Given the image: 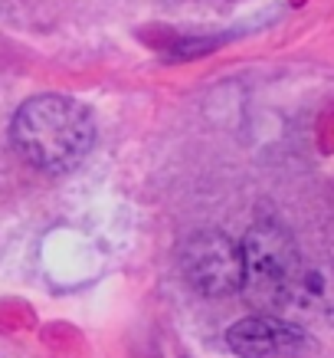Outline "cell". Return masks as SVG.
Masks as SVG:
<instances>
[{"label": "cell", "mask_w": 334, "mask_h": 358, "mask_svg": "<svg viewBox=\"0 0 334 358\" xmlns=\"http://www.w3.org/2000/svg\"><path fill=\"white\" fill-rule=\"evenodd\" d=\"M17 152L40 171L66 174L86 162L96 141V125L79 102L66 96L26 99L10 122Z\"/></svg>", "instance_id": "obj_1"}, {"label": "cell", "mask_w": 334, "mask_h": 358, "mask_svg": "<svg viewBox=\"0 0 334 358\" xmlns=\"http://www.w3.org/2000/svg\"><path fill=\"white\" fill-rule=\"evenodd\" d=\"M243 289L256 306L279 313L282 293L289 286L295 266L302 263L298 250L285 230L272 224H259L243 240Z\"/></svg>", "instance_id": "obj_2"}, {"label": "cell", "mask_w": 334, "mask_h": 358, "mask_svg": "<svg viewBox=\"0 0 334 358\" xmlns=\"http://www.w3.org/2000/svg\"><path fill=\"white\" fill-rule=\"evenodd\" d=\"M181 270L204 296H227L243 289V253L227 234L206 230L183 243Z\"/></svg>", "instance_id": "obj_3"}, {"label": "cell", "mask_w": 334, "mask_h": 358, "mask_svg": "<svg viewBox=\"0 0 334 358\" xmlns=\"http://www.w3.org/2000/svg\"><path fill=\"white\" fill-rule=\"evenodd\" d=\"M227 342L239 358H302L308 336L279 315H246L227 329Z\"/></svg>", "instance_id": "obj_4"}, {"label": "cell", "mask_w": 334, "mask_h": 358, "mask_svg": "<svg viewBox=\"0 0 334 358\" xmlns=\"http://www.w3.org/2000/svg\"><path fill=\"white\" fill-rule=\"evenodd\" d=\"M334 309V266L328 263H298L282 293L279 313L321 315Z\"/></svg>", "instance_id": "obj_5"}]
</instances>
